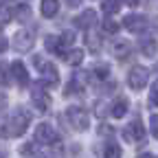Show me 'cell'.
I'll use <instances>...</instances> for the list:
<instances>
[{
	"instance_id": "1",
	"label": "cell",
	"mask_w": 158,
	"mask_h": 158,
	"mask_svg": "<svg viewBox=\"0 0 158 158\" xmlns=\"http://www.w3.org/2000/svg\"><path fill=\"white\" fill-rule=\"evenodd\" d=\"M29 121H31V114L24 108H18L13 112V116H11V121H9V130L7 132L11 136H22L27 132V127H29Z\"/></svg>"
},
{
	"instance_id": "2",
	"label": "cell",
	"mask_w": 158,
	"mask_h": 158,
	"mask_svg": "<svg viewBox=\"0 0 158 158\" xmlns=\"http://www.w3.org/2000/svg\"><path fill=\"white\" fill-rule=\"evenodd\" d=\"M66 116H68L70 125H73L75 130H79V132L88 130V125H90V116H88V112H86L84 108H79V106L68 108V110H66Z\"/></svg>"
},
{
	"instance_id": "3",
	"label": "cell",
	"mask_w": 158,
	"mask_h": 158,
	"mask_svg": "<svg viewBox=\"0 0 158 158\" xmlns=\"http://www.w3.org/2000/svg\"><path fill=\"white\" fill-rule=\"evenodd\" d=\"M31 99H33V103H35V108L37 110H48V106H51V97H48V92H46V86H44V81H35V84H31Z\"/></svg>"
},
{
	"instance_id": "4",
	"label": "cell",
	"mask_w": 158,
	"mask_h": 158,
	"mask_svg": "<svg viewBox=\"0 0 158 158\" xmlns=\"http://www.w3.org/2000/svg\"><path fill=\"white\" fill-rule=\"evenodd\" d=\"M33 64H35V68L42 73V77H44V81H48V86H57L59 84V73H57V68L51 64V62H44L42 57H33Z\"/></svg>"
},
{
	"instance_id": "5",
	"label": "cell",
	"mask_w": 158,
	"mask_h": 158,
	"mask_svg": "<svg viewBox=\"0 0 158 158\" xmlns=\"http://www.w3.org/2000/svg\"><path fill=\"white\" fill-rule=\"evenodd\" d=\"M147 79H149V70L145 66H134L130 70V75H127V84H130L132 90H143Z\"/></svg>"
},
{
	"instance_id": "6",
	"label": "cell",
	"mask_w": 158,
	"mask_h": 158,
	"mask_svg": "<svg viewBox=\"0 0 158 158\" xmlns=\"http://www.w3.org/2000/svg\"><path fill=\"white\" fill-rule=\"evenodd\" d=\"M123 27H125L127 31H132V33H143V31L147 29V20H145V15H141V13H130V15H125V20H123Z\"/></svg>"
},
{
	"instance_id": "7",
	"label": "cell",
	"mask_w": 158,
	"mask_h": 158,
	"mask_svg": "<svg viewBox=\"0 0 158 158\" xmlns=\"http://www.w3.org/2000/svg\"><path fill=\"white\" fill-rule=\"evenodd\" d=\"M33 46V33L31 31H18L13 35V48L18 53H27Z\"/></svg>"
},
{
	"instance_id": "8",
	"label": "cell",
	"mask_w": 158,
	"mask_h": 158,
	"mask_svg": "<svg viewBox=\"0 0 158 158\" xmlns=\"http://www.w3.org/2000/svg\"><path fill=\"white\" fill-rule=\"evenodd\" d=\"M35 141L37 143H44V145H51V143L57 141V134H55V130L48 123H40L35 127Z\"/></svg>"
},
{
	"instance_id": "9",
	"label": "cell",
	"mask_w": 158,
	"mask_h": 158,
	"mask_svg": "<svg viewBox=\"0 0 158 158\" xmlns=\"http://www.w3.org/2000/svg\"><path fill=\"white\" fill-rule=\"evenodd\" d=\"M145 138V127H143V123L138 121V118H134V121L130 123V127L125 130V141H143Z\"/></svg>"
},
{
	"instance_id": "10",
	"label": "cell",
	"mask_w": 158,
	"mask_h": 158,
	"mask_svg": "<svg viewBox=\"0 0 158 158\" xmlns=\"http://www.w3.org/2000/svg\"><path fill=\"white\" fill-rule=\"evenodd\" d=\"M9 73L13 75V79H15L20 86H27V84H29V73H27V66H24L22 62H13V64L9 66Z\"/></svg>"
},
{
	"instance_id": "11",
	"label": "cell",
	"mask_w": 158,
	"mask_h": 158,
	"mask_svg": "<svg viewBox=\"0 0 158 158\" xmlns=\"http://www.w3.org/2000/svg\"><path fill=\"white\" fill-rule=\"evenodd\" d=\"M92 24H97V13H94L92 9L79 13V15L75 18V27H79V29H90Z\"/></svg>"
},
{
	"instance_id": "12",
	"label": "cell",
	"mask_w": 158,
	"mask_h": 158,
	"mask_svg": "<svg viewBox=\"0 0 158 158\" xmlns=\"http://www.w3.org/2000/svg\"><path fill=\"white\" fill-rule=\"evenodd\" d=\"M40 9H42V15L44 18H55L57 11H59V0H42Z\"/></svg>"
},
{
	"instance_id": "13",
	"label": "cell",
	"mask_w": 158,
	"mask_h": 158,
	"mask_svg": "<svg viewBox=\"0 0 158 158\" xmlns=\"http://www.w3.org/2000/svg\"><path fill=\"white\" fill-rule=\"evenodd\" d=\"M156 48H158V44H156V40L154 37H143L141 40V53L145 55V57H154L156 55Z\"/></svg>"
},
{
	"instance_id": "14",
	"label": "cell",
	"mask_w": 158,
	"mask_h": 158,
	"mask_svg": "<svg viewBox=\"0 0 158 158\" xmlns=\"http://www.w3.org/2000/svg\"><path fill=\"white\" fill-rule=\"evenodd\" d=\"M112 116L114 118H121V116H125V112H127V99H116V101L112 103Z\"/></svg>"
},
{
	"instance_id": "15",
	"label": "cell",
	"mask_w": 158,
	"mask_h": 158,
	"mask_svg": "<svg viewBox=\"0 0 158 158\" xmlns=\"http://www.w3.org/2000/svg\"><path fill=\"white\" fill-rule=\"evenodd\" d=\"M13 18L18 20V22H27V20L31 18V7L29 5H18L13 9Z\"/></svg>"
},
{
	"instance_id": "16",
	"label": "cell",
	"mask_w": 158,
	"mask_h": 158,
	"mask_svg": "<svg viewBox=\"0 0 158 158\" xmlns=\"http://www.w3.org/2000/svg\"><path fill=\"white\" fill-rule=\"evenodd\" d=\"M118 9H121V0H103L101 2V11L106 15H114L118 13Z\"/></svg>"
},
{
	"instance_id": "17",
	"label": "cell",
	"mask_w": 158,
	"mask_h": 158,
	"mask_svg": "<svg viewBox=\"0 0 158 158\" xmlns=\"http://www.w3.org/2000/svg\"><path fill=\"white\" fill-rule=\"evenodd\" d=\"M130 53H132V46H130V42H125V40H121V42L114 44V55L118 59H125Z\"/></svg>"
},
{
	"instance_id": "18",
	"label": "cell",
	"mask_w": 158,
	"mask_h": 158,
	"mask_svg": "<svg viewBox=\"0 0 158 158\" xmlns=\"http://www.w3.org/2000/svg\"><path fill=\"white\" fill-rule=\"evenodd\" d=\"M64 59H66L70 66H79V64L84 62V51H81V48H73L70 53H66Z\"/></svg>"
},
{
	"instance_id": "19",
	"label": "cell",
	"mask_w": 158,
	"mask_h": 158,
	"mask_svg": "<svg viewBox=\"0 0 158 158\" xmlns=\"http://www.w3.org/2000/svg\"><path fill=\"white\" fill-rule=\"evenodd\" d=\"M44 44H46V48H48L51 53H57V55H62V57L66 55V53H64V48H62V44H59V37H53V35H48Z\"/></svg>"
},
{
	"instance_id": "20",
	"label": "cell",
	"mask_w": 158,
	"mask_h": 158,
	"mask_svg": "<svg viewBox=\"0 0 158 158\" xmlns=\"http://www.w3.org/2000/svg\"><path fill=\"white\" fill-rule=\"evenodd\" d=\"M103 156L106 158H121V147L116 143H108L106 149H103Z\"/></svg>"
},
{
	"instance_id": "21",
	"label": "cell",
	"mask_w": 158,
	"mask_h": 158,
	"mask_svg": "<svg viewBox=\"0 0 158 158\" xmlns=\"http://www.w3.org/2000/svg\"><path fill=\"white\" fill-rule=\"evenodd\" d=\"M73 42H75V33L73 31H64L62 35H59V44H62V48L73 46Z\"/></svg>"
},
{
	"instance_id": "22",
	"label": "cell",
	"mask_w": 158,
	"mask_h": 158,
	"mask_svg": "<svg viewBox=\"0 0 158 158\" xmlns=\"http://www.w3.org/2000/svg\"><path fill=\"white\" fill-rule=\"evenodd\" d=\"M11 18H13L11 9H9L7 5H0V24H7V22H9Z\"/></svg>"
},
{
	"instance_id": "23",
	"label": "cell",
	"mask_w": 158,
	"mask_h": 158,
	"mask_svg": "<svg viewBox=\"0 0 158 158\" xmlns=\"http://www.w3.org/2000/svg\"><path fill=\"white\" fill-rule=\"evenodd\" d=\"M149 130H152L154 138L158 141V114H152V116H149Z\"/></svg>"
},
{
	"instance_id": "24",
	"label": "cell",
	"mask_w": 158,
	"mask_h": 158,
	"mask_svg": "<svg viewBox=\"0 0 158 158\" xmlns=\"http://www.w3.org/2000/svg\"><path fill=\"white\" fill-rule=\"evenodd\" d=\"M149 106H158V81H154L149 90Z\"/></svg>"
},
{
	"instance_id": "25",
	"label": "cell",
	"mask_w": 158,
	"mask_h": 158,
	"mask_svg": "<svg viewBox=\"0 0 158 158\" xmlns=\"http://www.w3.org/2000/svg\"><path fill=\"white\" fill-rule=\"evenodd\" d=\"M0 84H9V66L7 64H0Z\"/></svg>"
},
{
	"instance_id": "26",
	"label": "cell",
	"mask_w": 158,
	"mask_h": 158,
	"mask_svg": "<svg viewBox=\"0 0 158 158\" xmlns=\"http://www.w3.org/2000/svg\"><path fill=\"white\" fill-rule=\"evenodd\" d=\"M33 152H35V147L31 143H27V145L20 147V154H22V156H33Z\"/></svg>"
},
{
	"instance_id": "27",
	"label": "cell",
	"mask_w": 158,
	"mask_h": 158,
	"mask_svg": "<svg viewBox=\"0 0 158 158\" xmlns=\"http://www.w3.org/2000/svg\"><path fill=\"white\" fill-rule=\"evenodd\" d=\"M88 46H90V51H99V40L97 37H92V35H88Z\"/></svg>"
},
{
	"instance_id": "28",
	"label": "cell",
	"mask_w": 158,
	"mask_h": 158,
	"mask_svg": "<svg viewBox=\"0 0 158 158\" xmlns=\"http://www.w3.org/2000/svg\"><path fill=\"white\" fill-rule=\"evenodd\" d=\"M103 29H106V33H116V24L112 22V20H106V24H103Z\"/></svg>"
},
{
	"instance_id": "29",
	"label": "cell",
	"mask_w": 158,
	"mask_h": 158,
	"mask_svg": "<svg viewBox=\"0 0 158 158\" xmlns=\"http://www.w3.org/2000/svg\"><path fill=\"white\" fill-rule=\"evenodd\" d=\"M94 73H97L99 77H108V66H106V64H99V66L94 68Z\"/></svg>"
},
{
	"instance_id": "30",
	"label": "cell",
	"mask_w": 158,
	"mask_h": 158,
	"mask_svg": "<svg viewBox=\"0 0 158 158\" xmlns=\"http://www.w3.org/2000/svg\"><path fill=\"white\" fill-rule=\"evenodd\" d=\"M9 48V42H7V37L2 35V31H0V53H5Z\"/></svg>"
},
{
	"instance_id": "31",
	"label": "cell",
	"mask_w": 158,
	"mask_h": 158,
	"mask_svg": "<svg viewBox=\"0 0 158 158\" xmlns=\"http://www.w3.org/2000/svg\"><path fill=\"white\" fill-rule=\"evenodd\" d=\"M5 108H7V94H5V90H0V112Z\"/></svg>"
},
{
	"instance_id": "32",
	"label": "cell",
	"mask_w": 158,
	"mask_h": 158,
	"mask_svg": "<svg viewBox=\"0 0 158 158\" xmlns=\"http://www.w3.org/2000/svg\"><path fill=\"white\" fill-rule=\"evenodd\" d=\"M66 5L68 7H79V5H81V0H66Z\"/></svg>"
},
{
	"instance_id": "33",
	"label": "cell",
	"mask_w": 158,
	"mask_h": 158,
	"mask_svg": "<svg viewBox=\"0 0 158 158\" xmlns=\"http://www.w3.org/2000/svg\"><path fill=\"white\" fill-rule=\"evenodd\" d=\"M125 2H127V5H130V7H136V5H138V2H141V0H125Z\"/></svg>"
},
{
	"instance_id": "34",
	"label": "cell",
	"mask_w": 158,
	"mask_h": 158,
	"mask_svg": "<svg viewBox=\"0 0 158 158\" xmlns=\"http://www.w3.org/2000/svg\"><path fill=\"white\" fill-rule=\"evenodd\" d=\"M136 158H156V156H152V154H141V156H136Z\"/></svg>"
},
{
	"instance_id": "35",
	"label": "cell",
	"mask_w": 158,
	"mask_h": 158,
	"mask_svg": "<svg viewBox=\"0 0 158 158\" xmlns=\"http://www.w3.org/2000/svg\"><path fill=\"white\" fill-rule=\"evenodd\" d=\"M0 158H5V154H2V152H0Z\"/></svg>"
},
{
	"instance_id": "36",
	"label": "cell",
	"mask_w": 158,
	"mask_h": 158,
	"mask_svg": "<svg viewBox=\"0 0 158 158\" xmlns=\"http://www.w3.org/2000/svg\"><path fill=\"white\" fill-rule=\"evenodd\" d=\"M156 73H158V66H156Z\"/></svg>"
}]
</instances>
